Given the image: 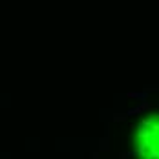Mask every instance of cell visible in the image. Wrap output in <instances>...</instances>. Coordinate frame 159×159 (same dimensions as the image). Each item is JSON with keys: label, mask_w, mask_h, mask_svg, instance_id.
<instances>
[{"label": "cell", "mask_w": 159, "mask_h": 159, "mask_svg": "<svg viewBox=\"0 0 159 159\" xmlns=\"http://www.w3.org/2000/svg\"><path fill=\"white\" fill-rule=\"evenodd\" d=\"M134 154L137 159H159V115L144 119L137 126Z\"/></svg>", "instance_id": "obj_1"}]
</instances>
